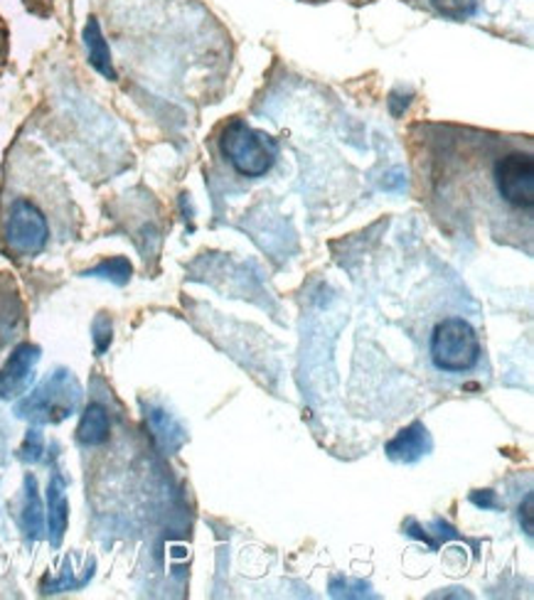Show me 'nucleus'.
Masks as SVG:
<instances>
[{
    "instance_id": "1",
    "label": "nucleus",
    "mask_w": 534,
    "mask_h": 600,
    "mask_svg": "<svg viewBox=\"0 0 534 600\" xmlns=\"http://www.w3.org/2000/svg\"><path fill=\"white\" fill-rule=\"evenodd\" d=\"M79 402L81 386L75 374L59 370L45 384L37 386L28 399H23L15 406V414L20 418L33 421V424H59V421H65L77 412Z\"/></svg>"
},
{
    "instance_id": "2",
    "label": "nucleus",
    "mask_w": 534,
    "mask_h": 600,
    "mask_svg": "<svg viewBox=\"0 0 534 600\" xmlns=\"http://www.w3.org/2000/svg\"><path fill=\"white\" fill-rule=\"evenodd\" d=\"M222 151L239 175L261 177L274 167L279 145L271 135L251 129L244 121H232L225 129Z\"/></svg>"
},
{
    "instance_id": "3",
    "label": "nucleus",
    "mask_w": 534,
    "mask_h": 600,
    "mask_svg": "<svg viewBox=\"0 0 534 600\" xmlns=\"http://www.w3.org/2000/svg\"><path fill=\"white\" fill-rule=\"evenodd\" d=\"M480 338L464 318H446L434 328L432 360L442 372H470L480 360Z\"/></svg>"
},
{
    "instance_id": "4",
    "label": "nucleus",
    "mask_w": 534,
    "mask_h": 600,
    "mask_svg": "<svg viewBox=\"0 0 534 600\" xmlns=\"http://www.w3.org/2000/svg\"><path fill=\"white\" fill-rule=\"evenodd\" d=\"M50 227L45 215L40 207L30 203V199H18L10 207L8 222H6V241L8 247L20 257H35L47 244Z\"/></svg>"
},
{
    "instance_id": "5",
    "label": "nucleus",
    "mask_w": 534,
    "mask_h": 600,
    "mask_svg": "<svg viewBox=\"0 0 534 600\" xmlns=\"http://www.w3.org/2000/svg\"><path fill=\"white\" fill-rule=\"evenodd\" d=\"M495 185L500 197L517 209L534 205V161L530 153H508L495 165Z\"/></svg>"
},
{
    "instance_id": "6",
    "label": "nucleus",
    "mask_w": 534,
    "mask_h": 600,
    "mask_svg": "<svg viewBox=\"0 0 534 600\" xmlns=\"http://www.w3.org/2000/svg\"><path fill=\"white\" fill-rule=\"evenodd\" d=\"M40 362L37 345H20L10 354L3 372H0V399H15L33 382V372Z\"/></svg>"
},
{
    "instance_id": "7",
    "label": "nucleus",
    "mask_w": 534,
    "mask_h": 600,
    "mask_svg": "<svg viewBox=\"0 0 534 600\" xmlns=\"http://www.w3.org/2000/svg\"><path fill=\"white\" fill-rule=\"evenodd\" d=\"M386 456L396 462H416L432 450V436L424 424H412L402 428L390 444H386Z\"/></svg>"
},
{
    "instance_id": "8",
    "label": "nucleus",
    "mask_w": 534,
    "mask_h": 600,
    "mask_svg": "<svg viewBox=\"0 0 534 600\" xmlns=\"http://www.w3.org/2000/svg\"><path fill=\"white\" fill-rule=\"evenodd\" d=\"M69 504L65 494V480L55 476L47 488V524H50V542L52 546L62 544V536L67 532Z\"/></svg>"
},
{
    "instance_id": "9",
    "label": "nucleus",
    "mask_w": 534,
    "mask_h": 600,
    "mask_svg": "<svg viewBox=\"0 0 534 600\" xmlns=\"http://www.w3.org/2000/svg\"><path fill=\"white\" fill-rule=\"evenodd\" d=\"M84 45H87V52H89V65L99 72L101 77L107 79H117V69H113V62H111V52H109V45L107 40H103V33L99 23L94 18H89V23L84 25Z\"/></svg>"
},
{
    "instance_id": "10",
    "label": "nucleus",
    "mask_w": 534,
    "mask_h": 600,
    "mask_svg": "<svg viewBox=\"0 0 534 600\" xmlns=\"http://www.w3.org/2000/svg\"><path fill=\"white\" fill-rule=\"evenodd\" d=\"M109 416L99 404H89L87 412H84L79 428H77V440L81 446H101L103 440L109 438Z\"/></svg>"
},
{
    "instance_id": "11",
    "label": "nucleus",
    "mask_w": 534,
    "mask_h": 600,
    "mask_svg": "<svg viewBox=\"0 0 534 600\" xmlns=\"http://www.w3.org/2000/svg\"><path fill=\"white\" fill-rule=\"evenodd\" d=\"M28 486V498H25V510H23V530L30 539H40L42 536V502L37 494V482L35 478L25 480Z\"/></svg>"
},
{
    "instance_id": "12",
    "label": "nucleus",
    "mask_w": 534,
    "mask_h": 600,
    "mask_svg": "<svg viewBox=\"0 0 534 600\" xmlns=\"http://www.w3.org/2000/svg\"><path fill=\"white\" fill-rule=\"evenodd\" d=\"M151 421V428H153V434L155 438H159V444L167 450V452H173L177 446L183 444V430L177 428L175 421L167 416L165 412H151L149 416Z\"/></svg>"
},
{
    "instance_id": "13",
    "label": "nucleus",
    "mask_w": 534,
    "mask_h": 600,
    "mask_svg": "<svg viewBox=\"0 0 534 600\" xmlns=\"http://www.w3.org/2000/svg\"><path fill=\"white\" fill-rule=\"evenodd\" d=\"M131 263L129 259H123V257H117V259H109V261H101L97 269H89V271H84V276H91V279H107L111 281L113 286H126V283H129L131 279Z\"/></svg>"
},
{
    "instance_id": "14",
    "label": "nucleus",
    "mask_w": 534,
    "mask_h": 600,
    "mask_svg": "<svg viewBox=\"0 0 534 600\" xmlns=\"http://www.w3.org/2000/svg\"><path fill=\"white\" fill-rule=\"evenodd\" d=\"M434 6L436 13H442L444 18L451 20H464L476 13L478 0H428Z\"/></svg>"
},
{
    "instance_id": "15",
    "label": "nucleus",
    "mask_w": 534,
    "mask_h": 600,
    "mask_svg": "<svg viewBox=\"0 0 534 600\" xmlns=\"http://www.w3.org/2000/svg\"><path fill=\"white\" fill-rule=\"evenodd\" d=\"M42 436H40V430H30L28 438H25V444L23 448H20V458L28 460V462H37L42 456Z\"/></svg>"
},
{
    "instance_id": "16",
    "label": "nucleus",
    "mask_w": 534,
    "mask_h": 600,
    "mask_svg": "<svg viewBox=\"0 0 534 600\" xmlns=\"http://www.w3.org/2000/svg\"><path fill=\"white\" fill-rule=\"evenodd\" d=\"M94 342H97V352H107L111 345V323L109 318H99L94 323Z\"/></svg>"
},
{
    "instance_id": "17",
    "label": "nucleus",
    "mask_w": 534,
    "mask_h": 600,
    "mask_svg": "<svg viewBox=\"0 0 534 600\" xmlns=\"http://www.w3.org/2000/svg\"><path fill=\"white\" fill-rule=\"evenodd\" d=\"M532 504H534V494H527L525 504H522V508H520V520H525V524H522V530H525L527 536H532Z\"/></svg>"
},
{
    "instance_id": "18",
    "label": "nucleus",
    "mask_w": 534,
    "mask_h": 600,
    "mask_svg": "<svg viewBox=\"0 0 534 600\" xmlns=\"http://www.w3.org/2000/svg\"><path fill=\"white\" fill-rule=\"evenodd\" d=\"M400 183H402V177H400V173H394V175H392V181H384V187H386V189H394V187H396V185H400Z\"/></svg>"
}]
</instances>
